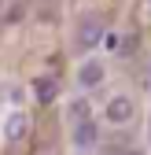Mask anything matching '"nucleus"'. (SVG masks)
I'll return each mask as SVG.
<instances>
[{
    "label": "nucleus",
    "mask_w": 151,
    "mask_h": 155,
    "mask_svg": "<svg viewBox=\"0 0 151 155\" xmlns=\"http://www.w3.org/2000/svg\"><path fill=\"white\" fill-rule=\"evenodd\" d=\"M33 92H37V100H55V96H59V81H55V78H37L33 81Z\"/></svg>",
    "instance_id": "5"
},
{
    "label": "nucleus",
    "mask_w": 151,
    "mask_h": 155,
    "mask_svg": "<svg viewBox=\"0 0 151 155\" xmlns=\"http://www.w3.org/2000/svg\"><path fill=\"white\" fill-rule=\"evenodd\" d=\"M85 118H88V104H85V100H74V104H70V122L78 126V122H85Z\"/></svg>",
    "instance_id": "7"
},
{
    "label": "nucleus",
    "mask_w": 151,
    "mask_h": 155,
    "mask_svg": "<svg viewBox=\"0 0 151 155\" xmlns=\"http://www.w3.org/2000/svg\"><path fill=\"white\" fill-rule=\"evenodd\" d=\"M96 137H100V129H96V122H78V126H74V148H92V144H96Z\"/></svg>",
    "instance_id": "3"
},
{
    "label": "nucleus",
    "mask_w": 151,
    "mask_h": 155,
    "mask_svg": "<svg viewBox=\"0 0 151 155\" xmlns=\"http://www.w3.org/2000/svg\"><path fill=\"white\" fill-rule=\"evenodd\" d=\"M129 118H133V100H129V96H114V100L107 104V122L125 126Z\"/></svg>",
    "instance_id": "2"
},
{
    "label": "nucleus",
    "mask_w": 151,
    "mask_h": 155,
    "mask_svg": "<svg viewBox=\"0 0 151 155\" xmlns=\"http://www.w3.org/2000/svg\"><path fill=\"white\" fill-rule=\"evenodd\" d=\"M78 81H81L85 89L100 85V81H103V63H100V59H85V63H81V70H78Z\"/></svg>",
    "instance_id": "4"
},
{
    "label": "nucleus",
    "mask_w": 151,
    "mask_h": 155,
    "mask_svg": "<svg viewBox=\"0 0 151 155\" xmlns=\"http://www.w3.org/2000/svg\"><path fill=\"white\" fill-rule=\"evenodd\" d=\"M26 114H15V118H8V126H4V133H8V137L11 140H18V137H22V133H26Z\"/></svg>",
    "instance_id": "6"
},
{
    "label": "nucleus",
    "mask_w": 151,
    "mask_h": 155,
    "mask_svg": "<svg viewBox=\"0 0 151 155\" xmlns=\"http://www.w3.org/2000/svg\"><path fill=\"white\" fill-rule=\"evenodd\" d=\"M103 41V26L96 22V18H85V22L78 26V52H92Z\"/></svg>",
    "instance_id": "1"
}]
</instances>
